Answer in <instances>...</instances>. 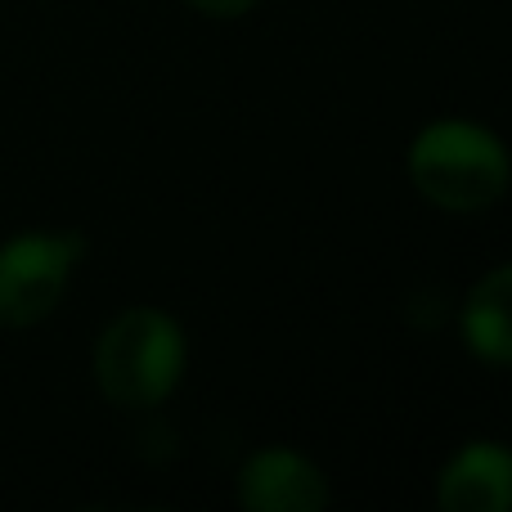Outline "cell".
Masks as SVG:
<instances>
[{"mask_svg":"<svg viewBox=\"0 0 512 512\" xmlns=\"http://www.w3.org/2000/svg\"><path fill=\"white\" fill-rule=\"evenodd\" d=\"M239 504L248 512H324L328 481L306 454L261 450L239 472Z\"/></svg>","mask_w":512,"mask_h":512,"instance_id":"obj_4","label":"cell"},{"mask_svg":"<svg viewBox=\"0 0 512 512\" xmlns=\"http://www.w3.org/2000/svg\"><path fill=\"white\" fill-rule=\"evenodd\" d=\"M180 373H185V333L162 310L135 306L99 333L95 382L113 405L122 409L162 405L176 391Z\"/></svg>","mask_w":512,"mask_h":512,"instance_id":"obj_2","label":"cell"},{"mask_svg":"<svg viewBox=\"0 0 512 512\" xmlns=\"http://www.w3.org/2000/svg\"><path fill=\"white\" fill-rule=\"evenodd\" d=\"M189 5L212 14V18H239V14H248L256 0H189Z\"/></svg>","mask_w":512,"mask_h":512,"instance_id":"obj_7","label":"cell"},{"mask_svg":"<svg viewBox=\"0 0 512 512\" xmlns=\"http://www.w3.org/2000/svg\"><path fill=\"white\" fill-rule=\"evenodd\" d=\"M436 504L445 512H508L512 508V450L468 445L445 463L436 481Z\"/></svg>","mask_w":512,"mask_h":512,"instance_id":"obj_5","label":"cell"},{"mask_svg":"<svg viewBox=\"0 0 512 512\" xmlns=\"http://www.w3.org/2000/svg\"><path fill=\"white\" fill-rule=\"evenodd\" d=\"M81 239L72 234H18L0 248V328H32L63 301L77 270Z\"/></svg>","mask_w":512,"mask_h":512,"instance_id":"obj_3","label":"cell"},{"mask_svg":"<svg viewBox=\"0 0 512 512\" xmlns=\"http://www.w3.org/2000/svg\"><path fill=\"white\" fill-rule=\"evenodd\" d=\"M463 342L477 360L512 369V265L490 270L463 301Z\"/></svg>","mask_w":512,"mask_h":512,"instance_id":"obj_6","label":"cell"},{"mask_svg":"<svg viewBox=\"0 0 512 512\" xmlns=\"http://www.w3.org/2000/svg\"><path fill=\"white\" fill-rule=\"evenodd\" d=\"M409 180L427 203L445 212H481L499 203L512 180L504 144L477 122H432L409 149Z\"/></svg>","mask_w":512,"mask_h":512,"instance_id":"obj_1","label":"cell"}]
</instances>
